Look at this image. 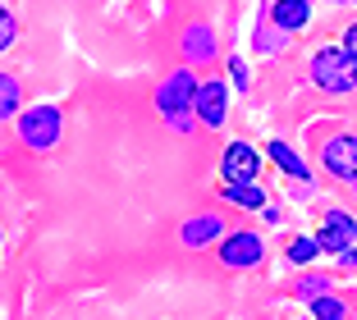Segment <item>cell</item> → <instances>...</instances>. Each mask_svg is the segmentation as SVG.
<instances>
[{
    "instance_id": "6da1fadb",
    "label": "cell",
    "mask_w": 357,
    "mask_h": 320,
    "mask_svg": "<svg viewBox=\"0 0 357 320\" xmlns=\"http://www.w3.org/2000/svg\"><path fill=\"white\" fill-rule=\"evenodd\" d=\"M197 92H202L197 73L192 69H174L165 83L156 87V110L165 114L174 128H188V119L197 114Z\"/></svg>"
},
{
    "instance_id": "7a4b0ae2",
    "label": "cell",
    "mask_w": 357,
    "mask_h": 320,
    "mask_svg": "<svg viewBox=\"0 0 357 320\" xmlns=\"http://www.w3.org/2000/svg\"><path fill=\"white\" fill-rule=\"evenodd\" d=\"M307 69H312V83L330 96H344V92L357 87V64L344 55V46H321Z\"/></svg>"
},
{
    "instance_id": "3957f363",
    "label": "cell",
    "mask_w": 357,
    "mask_h": 320,
    "mask_svg": "<svg viewBox=\"0 0 357 320\" xmlns=\"http://www.w3.org/2000/svg\"><path fill=\"white\" fill-rule=\"evenodd\" d=\"M60 128H64L60 105H32V110L19 114V142L28 151H51L60 142Z\"/></svg>"
},
{
    "instance_id": "277c9868",
    "label": "cell",
    "mask_w": 357,
    "mask_h": 320,
    "mask_svg": "<svg viewBox=\"0 0 357 320\" xmlns=\"http://www.w3.org/2000/svg\"><path fill=\"white\" fill-rule=\"evenodd\" d=\"M321 165L339 183H357V133H339L321 146Z\"/></svg>"
},
{
    "instance_id": "5b68a950",
    "label": "cell",
    "mask_w": 357,
    "mask_h": 320,
    "mask_svg": "<svg viewBox=\"0 0 357 320\" xmlns=\"http://www.w3.org/2000/svg\"><path fill=\"white\" fill-rule=\"evenodd\" d=\"M316 243H321V252H335V257H344L348 247H353L357 238V220L348 215V211H326V224L316 229Z\"/></svg>"
},
{
    "instance_id": "8992f818",
    "label": "cell",
    "mask_w": 357,
    "mask_h": 320,
    "mask_svg": "<svg viewBox=\"0 0 357 320\" xmlns=\"http://www.w3.org/2000/svg\"><path fill=\"white\" fill-rule=\"evenodd\" d=\"M261 238L257 234H248V229H238V234H225L220 238V261L229 270H248V266H257L261 261Z\"/></svg>"
},
{
    "instance_id": "52a82bcc",
    "label": "cell",
    "mask_w": 357,
    "mask_h": 320,
    "mask_svg": "<svg viewBox=\"0 0 357 320\" xmlns=\"http://www.w3.org/2000/svg\"><path fill=\"white\" fill-rule=\"evenodd\" d=\"M220 178H229V183H252L257 178V151L248 142H229L220 155Z\"/></svg>"
},
{
    "instance_id": "ba28073f",
    "label": "cell",
    "mask_w": 357,
    "mask_h": 320,
    "mask_svg": "<svg viewBox=\"0 0 357 320\" xmlns=\"http://www.w3.org/2000/svg\"><path fill=\"white\" fill-rule=\"evenodd\" d=\"M225 114H229V92H225V83H202V92H197V119L206 128H220Z\"/></svg>"
},
{
    "instance_id": "9c48e42d",
    "label": "cell",
    "mask_w": 357,
    "mask_h": 320,
    "mask_svg": "<svg viewBox=\"0 0 357 320\" xmlns=\"http://www.w3.org/2000/svg\"><path fill=\"white\" fill-rule=\"evenodd\" d=\"M183 55H188V64H211L215 60V32H211L206 23L183 28Z\"/></svg>"
},
{
    "instance_id": "30bf717a",
    "label": "cell",
    "mask_w": 357,
    "mask_h": 320,
    "mask_svg": "<svg viewBox=\"0 0 357 320\" xmlns=\"http://www.w3.org/2000/svg\"><path fill=\"white\" fill-rule=\"evenodd\" d=\"M271 19L280 32H298L312 23V0H275L271 5Z\"/></svg>"
},
{
    "instance_id": "8fae6325",
    "label": "cell",
    "mask_w": 357,
    "mask_h": 320,
    "mask_svg": "<svg viewBox=\"0 0 357 320\" xmlns=\"http://www.w3.org/2000/svg\"><path fill=\"white\" fill-rule=\"evenodd\" d=\"M178 238H183V247H206V243L220 238V215H192Z\"/></svg>"
},
{
    "instance_id": "7c38bea8",
    "label": "cell",
    "mask_w": 357,
    "mask_h": 320,
    "mask_svg": "<svg viewBox=\"0 0 357 320\" xmlns=\"http://www.w3.org/2000/svg\"><path fill=\"white\" fill-rule=\"evenodd\" d=\"M220 192H225V201H234V206H243V211H266V206H271L257 183H225Z\"/></svg>"
},
{
    "instance_id": "4fadbf2b",
    "label": "cell",
    "mask_w": 357,
    "mask_h": 320,
    "mask_svg": "<svg viewBox=\"0 0 357 320\" xmlns=\"http://www.w3.org/2000/svg\"><path fill=\"white\" fill-rule=\"evenodd\" d=\"M266 151H271V160H275V165H280V169H284V174H289V178H303V183H307V178H312V169H307L303 160H298V155H294V146H289V142H271V146H266Z\"/></svg>"
},
{
    "instance_id": "5bb4252c",
    "label": "cell",
    "mask_w": 357,
    "mask_h": 320,
    "mask_svg": "<svg viewBox=\"0 0 357 320\" xmlns=\"http://www.w3.org/2000/svg\"><path fill=\"white\" fill-rule=\"evenodd\" d=\"M0 114H5V119L19 114V78H14V73H0Z\"/></svg>"
},
{
    "instance_id": "9a60e30c",
    "label": "cell",
    "mask_w": 357,
    "mask_h": 320,
    "mask_svg": "<svg viewBox=\"0 0 357 320\" xmlns=\"http://www.w3.org/2000/svg\"><path fill=\"white\" fill-rule=\"evenodd\" d=\"M330 279L326 275H307V279H298L294 284V298H303V302H316V298H330Z\"/></svg>"
},
{
    "instance_id": "2e32d148",
    "label": "cell",
    "mask_w": 357,
    "mask_h": 320,
    "mask_svg": "<svg viewBox=\"0 0 357 320\" xmlns=\"http://www.w3.org/2000/svg\"><path fill=\"white\" fill-rule=\"evenodd\" d=\"M321 257V243H316V238H294V243H289V261H294V266H307V261H316Z\"/></svg>"
},
{
    "instance_id": "e0dca14e",
    "label": "cell",
    "mask_w": 357,
    "mask_h": 320,
    "mask_svg": "<svg viewBox=\"0 0 357 320\" xmlns=\"http://www.w3.org/2000/svg\"><path fill=\"white\" fill-rule=\"evenodd\" d=\"M312 320H348V307L339 298H316L312 302Z\"/></svg>"
},
{
    "instance_id": "ac0fdd59",
    "label": "cell",
    "mask_w": 357,
    "mask_h": 320,
    "mask_svg": "<svg viewBox=\"0 0 357 320\" xmlns=\"http://www.w3.org/2000/svg\"><path fill=\"white\" fill-rule=\"evenodd\" d=\"M225 69H229V83H234V87H238V92H248V64H243V60H238V55H234V60H229V64H225Z\"/></svg>"
},
{
    "instance_id": "d6986e66",
    "label": "cell",
    "mask_w": 357,
    "mask_h": 320,
    "mask_svg": "<svg viewBox=\"0 0 357 320\" xmlns=\"http://www.w3.org/2000/svg\"><path fill=\"white\" fill-rule=\"evenodd\" d=\"M14 32H19V28H14V14L5 10V14H0V46H5V51L14 46Z\"/></svg>"
},
{
    "instance_id": "ffe728a7",
    "label": "cell",
    "mask_w": 357,
    "mask_h": 320,
    "mask_svg": "<svg viewBox=\"0 0 357 320\" xmlns=\"http://www.w3.org/2000/svg\"><path fill=\"white\" fill-rule=\"evenodd\" d=\"M344 55H348V60L357 64V23H353V28L344 32Z\"/></svg>"
},
{
    "instance_id": "44dd1931",
    "label": "cell",
    "mask_w": 357,
    "mask_h": 320,
    "mask_svg": "<svg viewBox=\"0 0 357 320\" xmlns=\"http://www.w3.org/2000/svg\"><path fill=\"white\" fill-rule=\"evenodd\" d=\"M261 220H266V224H280V220H284V215H280V206H275V201H271V206H266V211H261Z\"/></svg>"
},
{
    "instance_id": "7402d4cb",
    "label": "cell",
    "mask_w": 357,
    "mask_h": 320,
    "mask_svg": "<svg viewBox=\"0 0 357 320\" xmlns=\"http://www.w3.org/2000/svg\"><path fill=\"white\" fill-rule=\"evenodd\" d=\"M339 266H344V270H348V266H357V247H348L344 257H339Z\"/></svg>"
},
{
    "instance_id": "603a6c76",
    "label": "cell",
    "mask_w": 357,
    "mask_h": 320,
    "mask_svg": "<svg viewBox=\"0 0 357 320\" xmlns=\"http://www.w3.org/2000/svg\"><path fill=\"white\" fill-rule=\"evenodd\" d=\"M335 5H353V0H335Z\"/></svg>"
}]
</instances>
